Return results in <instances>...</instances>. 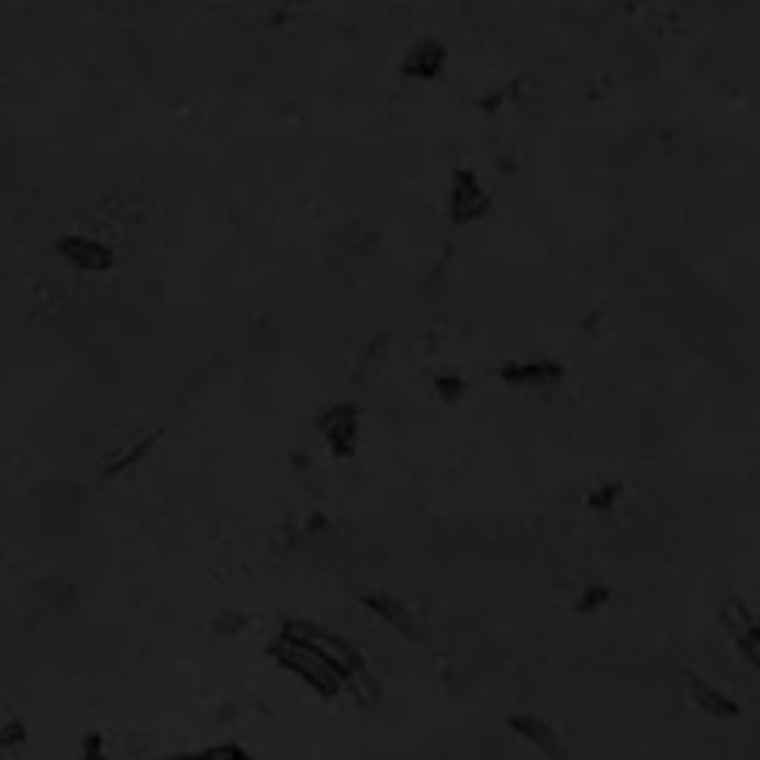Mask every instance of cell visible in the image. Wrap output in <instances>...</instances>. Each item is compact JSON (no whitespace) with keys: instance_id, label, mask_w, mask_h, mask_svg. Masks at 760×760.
<instances>
[{"instance_id":"4fadbf2b","label":"cell","mask_w":760,"mask_h":760,"mask_svg":"<svg viewBox=\"0 0 760 760\" xmlns=\"http://www.w3.org/2000/svg\"><path fill=\"white\" fill-rule=\"evenodd\" d=\"M740 648L742 653H746V660H749L755 669H760V636L755 633V627H751L746 636H740Z\"/></svg>"},{"instance_id":"52a82bcc","label":"cell","mask_w":760,"mask_h":760,"mask_svg":"<svg viewBox=\"0 0 760 760\" xmlns=\"http://www.w3.org/2000/svg\"><path fill=\"white\" fill-rule=\"evenodd\" d=\"M366 606H369L378 618L387 621L392 630L404 633V636H416V624H413V615L407 612V606L392 601L390 594H369V597H366Z\"/></svg>"},{"instance_id":"6da1fadb","label":"cell","mask_w":760,"mask_h":760,"mask_svg":"<svg viewBox=\"0 0 760 760\" xmlns=\"http://www.w3.org/2000/svg\"><path fill=\"white\" fill-rule=\"evenodd\" d=\"M270 657L280 662L282 669L291 671L298 681L306 683L310 690L324 695V698H336V695H342V692L348 690L342 671L336 669L315 645H310V641L303 639V636H298V633L291 630V627H286V624H282L277 641L270 645Z\"/></svg>"},{"instance_id":"7a4b0ae2","label":"cell","mask_w":760,"mask_h":760,"mask_svg":"<svg viewBox=\"0 0 760 760\" xmlns=\"http://www.w3.org/2000/svg\"><path fill=\"white\" fill-rule=\"evenodd\" d=\"M321 434L336 455H354L360 440V416L350 404H336L321 416Z\"/></svg>"},{"instance_id":"3957f363","label":"cell","mask_w":760,"mask_h":760,"mask_svg":"<svg viewBox=\"0 0 760 760\" xmlns=\"http://www.w3.org/2000/svg\"><path fill=\"white\" fill-rule=\"evenodd\" d=\"M508 728L521 737V740H526L532 746V749H538L540 755H547V758L552 760H565V742H561V737L552 730V725H547L544 719H538V716H532V713H517V716H511L508 719Z\"/></svg>"},{"instance_id":"7c38bea8","label":"cell","mask_w":760,"mask_h":760,"mask_svg":"<svg viewBox=\"0 0 760 760\" xmlns=\"http://www.w3.org/2000/svg\"><path fill=\"white\" fill-rule=\"evenodd\" d=\"M80 760H108L104 737L101 734H87L80 742Z\"/></svg>"},{"instance_id":"5bb4252c","label":"cell","mask_w":760,"mask_h":760,"mask_svg":"<svg viewBox=\"0 0 760 760\" xmlns=\"http://www.w3.org/2000/svg\"><path fill=\"white\" fill-rule=\"evenodd\" d=\"M437 390L446 392V399H451L455 392L463 390V383L458 378H437Z\"/></svg>"},{"instance_id":"8fae6325","label":"cell","mask_w":760,"mask_h":760,"mask_svg":"<svg viewBox=\"0 0 760 760\" xmlns=\"http://www.w3.org/2000/svg\"><path fill=\"white\" fill-rule=\"evenodd\" d=\"M27 742V730L21 722H3L0 725V749H19Z\"/></svg>"},{"instance_id":"9a60e30c","label":"cell","mask_w":760,"mask_h":760,"mask_svg":"<svg viewBox=\"0 0 760 760\" xmlns=\"http://www.w3.org/2000/svg\"><path fill=\"white\" fill-rule=\"evenodd\" d=\"M755 633H758V636H760V615H758V618H755Z\"/></svg>"},{"instance_id":"9c48e42d","label":"cell","mask_w":760,"mask_h":760,"mask_svg":"<svg viewBox=\"0 0 760 760\" xmlns=\"http://www.w3.org/2000/svg\"><path fill=\"white\" fill-rule=\"evenodd\" d=\"M158 760H253L247 751L235 746V742H221V746H209L202 751H188V755H167Z\"/></svg>"},{"instance_id":"30bf717a","label":"cell","mask_w":760,"mask_h":760,"mask_svg":"<svg viewBox=\"0 0 760 760\" xmlns=\"http://www.w3.org/2000/svg\"><path fill=\"white\" fill-rule=\"evenodd\" d=\"M550 371H556L547 362H526V366H508L505 378L508 380H544Z\"/></svg>"},{"instance_id":"277c9868","label":"cell","mask_w":760,"mask_h":760,"mask_svg":"<svg viewBox=\"0 0 760 760\" xmlns=\"http://www.w3.org/2000/svg\"><path fill=\"white\" fill-rule=\"evenodd\" d=\"M57 253L80 270H108L113 265L111 247H104L101 241L87 238V235H66L57 244Z\"/></svg>"},{"instance_id":"5b68a950","label":"cell","mask_w":760,"mask_h":760,"mask_svg":"<svg viewBox=\"0 0 760 760\" xmlns=\"http://www.w3.org/2000/svg\"><path fill=\"white\" fill-rule=\"evenodd\" d=\"M488 209V193L481 190L479 179L472 172H458L451 185V211L458 221H472Z\"/></svg>"},{"instance_id":"8992f818","label":"cell","mask_w":760,"mask_h":760,"mask_svg":"<svg viewBox=\"0 0 760 760\" xmlns=\"http://www.w3.org/2000/svg\"><path fill=\"white\" fill-rule=\"evenodd\" d=\"M690 692H692V701H695V704H698L701 711L707 713V716H713V719L728 722V719H737V716H740L737 701H730L728 695H725L722 690H716L713 683L701 681V678H692Z\"/></svg>"},{"instance_id":"ba28073f","label":"cell","mask_w":760,"mask_h":760,"mask_svg":"<svg viewBox=\"0 0 760 760\" xmlns=\"http://www.w3.org/2000/svg\"><path fill=\"white\" fill-rule=\"evenodd\" d=\"M443 60H446L443 45H437V42H422V45H413L411 54H407L404 71H407V75H420V78H431V75L440 71Z\"/></svg>"}]
</instances>
